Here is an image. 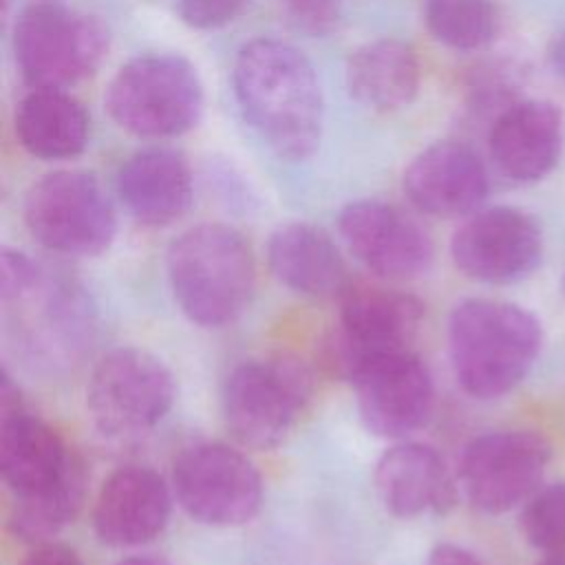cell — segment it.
<instances>
[{"instance_id":"cell-17","label":"cell","mask_w":565,"mask_h":565,"mask_svg":"<svg viewBox=\"0 0 565 565\" xmlns=\"http://www.w3.org/2000/svg\"><path fill=\"white\" fill-rule=\"evenodd\" d=\"M170 519V490L159 472L146 466H124L102 486L93 525L102 543L135 547L157 539Z\"/></svg>"},{"instance_id":"cell-14","label":"cell","mask_w":565,"mask_h":565,"mask_svg":"<svg viewBox=\"0 0 565 565\" xmlns=\"http://www.w3.org/2000/svg\"><path fill=\"white\" fill-rule=\"evenodd\" d=\"M353 384L360 417L366 430L377 437H406L422 428L433 413L430 371L411 349L371 362Z\"/></svg>"},{"instance_id":"cell-24","label":"cell","mask_w":565,"mask_h":565,"mask_svg":"<svg viewBox=\"0 0 565 565\" xmlns=\"http://www.w3.org/2000/svg\"><path fill=\"white\" fill-rule=\"evenodd\" d=\"M86 494V468L77 457L73 466L49 488L13 499L9 530L24 543H46L79 512Z\"/></svg>"},{"instance_id":"cell-33","label":"cell","mask_w":565,"mask_h":565,"mask_svg":"<svg viewBox=\"0 0 565 565\" xmlns=\"http://www.w3.org/2000/svg\"><path fill=\"white\" fill-rule=\"evenodd\" d=\"M117 565H170L168 561L154 558V556H132V558H124Z\"/></svg>"},{"instance_id":"cell-27","label":"cell","mask_w":565,"mask_h":565,"mask_svg":"<svg viewBox=\"0 0 565 565\" xmlns=\"http://www.w3.org/2000/svg\"><path fill=\"white\" fill-rule=\"evenodd\" d=\"M40 267L22 252L4 247L0 254V296L2 302H13L24 296L38 280Z\"/></svg>"},{"instance_id":"cell-8","label":"cell","mask_w":565,"mask_h":565,"mask_svg":"<svg viewBox=\"0 0 565 565\" xmlns=\"http://www.w3.org/2000/svg\"><path fill=\"white\" fill-rule=\"evenodd\" d=\"M24 223L40 245L64 256H97L117 230L102 183L82 170H57L35 181L24 199Z\"/></svg>"},{"instance_id":"cell-9","label":"cell","mask_w":565,"mask_h":565,"mask_svg":"<svg viewBox=\"0 0 565 565\" xmlns=\"http://www.w3.org/2000/svg\"><path fill=\"white\" fill-rule=\"evenodd\" d=\"M177 395L170 369L137 347L108 351L88 380L86 402L106 435H137L159 424Z\"/></svg>"},{"instance_id":"cell-31","label":"cell","mask_w":565,"mask_h":565,"mask_svg":"<svg viewBox=\"0 0 565 565\" xmlns=\"http://www.w3.org/2000/svg\"><path fill=\"white\" fill-rule=\"evenodd\" d=\"M426 565H481V563L468 550L452 543H441L433 547Z\"/></svg>"},{"instance_id":"cell-6","label":"cell","mask_w":565,"mask_h":565,"mask_svg":"<svg viewBox=\"0 0 565 565\" xmlns=\"http://www.w3.org/2000/svg\"><path fill=\"white\" fill-rule=\"evenodd\" d=\"M311 393L313 377L300 360H245L223 382V417L241 444L274 448L289 435Z\"/></svg>"},{"instance_id":"cell-11","label":"cell","mask_w":565,"mask_h":565,"mask_svg":"<svg viewBox=\"0 0 565 565\" xmlns=\"http://www.w3.org/2000/svg\"><path fill=\"white\" fill-rule=\"evenodd\" d=\"M550 459L552 446L541 433L494 430L463 448L459 479L477 510L501 514L539 490Z\"/></svg>"},{"instance_id":"cell-21","label":"cell","mask_w":565,"mask_h":565,"mask_svg":"<svg viewBox=\"0 0 565 565\" xmlns=\"http://www.w3.org/2000/svg\"><path fill=\"white\" fill-rule=\"evenodd\" d=\"M267 260L271 274L302 296H342L351 287L342 252L324 230L309 223L278 227L269 238Z\"/></svg>"},{"instance_id":"cell-7","label":"cell","mask_w":565,"mask_h":565,"mask_svg":"<svg viewBox=\"0 0 565 565\" xmlns=\"http://www.w3.org/2000/svg\"><path fill=\"white\" fill-rule=\"evenodd\" d=\"M340 316L322 342V364L340 380L353 382L371 362L408 351L424 305L404 291L384 287H349Z\"/></svg>"},{"instance_id":"cell-23","label":"cell","mask_w":565,"mask_h":565,"mask_svg":"<svg viewBox=\"0 0 565 565\" xmlns=\"http://www.w3.org/2000/svg\"><path fill=\"white\" fill-rule=\"evenodd\" d=\"M20 146L44 161L77 157L88 141V115L64 88H33L15 108Z\"/></svg>"},{"instance_id":"cell-25","label":"cell","mask_w":565,"mask_h":565,"mask_svg":"<svg viewBox=\"0 0 565 565\" xmlns=\"http://www.w3.org/2000/svg\"><path fill=\"white\" fill-rule=\"evenodd\" d=\"M424 22L437 42L455 51L488 46L499 26L492 0H424Z\"/></svg>"},{"instance_id":"cell-1","label":"cell","mask_w":565,"mask_h":565,"mask_svg":"<svg viewBox=\"0 0 565 565\" xmlns=\"http://www.w3.org/2000/svg\"><path fill=\"white\" fill-rule=\"evenodd\" d=\"M232 84L245 119L280 159L302 161L316 152L324 102L302 51L282 40H252L236 55Z\"/></svg>"},{"instance_id":"cell-29","label":"cell","mask_w":565,"mask_h":565,"mask_svg":"<svg viewBox=\"0 0 565 565\" xmlns=\"http://www.w3.org/2000/svg\"><path fill=\"white\" fill-rule=\"evenodd\" d=\"M289 15L298 22V26L307 31H327L335 15L340 0H282Z\"/></svg>"},{"instance_id":"cell-3","label":"cell","mask_w":565,"mask_h":565,"mask_svg":"<svg viewBox=\"0 0 565 565\" xmlns=\"http://www.w3.org/2000/svg\"><path fill=\"white\" fill-rule=\"evenodd\" d=\"M168 278L177 305L192 322L223 327L249 305L256 280L254 254L234 227L201 223L172 241Z\"/></svg>"},{"instance_id":"cell-34","label":"cell","mask_w":565,"mask_h":565,"mask_svg":"<svg viewBox=\"0 0 565 565\" xmlns=\"http://www.w3.org/2000/svg\"><path fill=\"white\" fill-rule=\"evenodd\" d=\"M541 565H565V556H545Z\"/></svg>"},{"instance_id":"cell-18","label":"cell","mask_w":565,"mask_h":565,"mask_svg":"<svg viewBox=\"0 0 565 565\" xmlns=\"http://www.w3.org/2000/svg\"><path fill=\"white\" fill-rule=\"evenodd\" d=\"M404 192L417 210L430 216H463L483 203L488 172L470 146L437 141L406 168Z\"/></svg>"},{"instance_id":"cell-20","label":"cell","mask_w":565,"mask_h":565,"mask_svg":"<svg viewBox=\"0 0 565 565\" xmlns=\"http://www.w3.org/2000/svg\"><path fill=\"white\" fill-rule=\"evenodd\" d=\"M117 190L132 218L150 227H163L190 207L192 172L177 150L143 148L121 163Z\"/></svg>"},{"instance_id":"cell-10","label":"cell","mask_w":565,"mask_h":565,"mask_svg":"<svg viewBox=\"0 0 565 565\" xmlns=\"http://www.w3.org/2000/svg\"><path fill=\"white\" fill-rule=\"evenodd\" d=\"M172 488L194 521L214 527L243 525L263 503V481L254 463L218 441L185 448L174 459Z\"/></svg>"},{"instance_id":"cell-30","label":"cell","mask_w":565,"mask_h":565,"mask_svg":"<svg viewBox=\"0 0 565 565\" xmlns=\"http://www.w3.org/2000/svg\"><path fill=\"white\" fill-rule=\"evenodd\" d=\"M20 565H84V561L66 545L40 543Z\"/></svg>"},{"instance_id":"cell-12","label":"cell","mask_w":565,"mask_h":565,"mask_svg":"<svg viewBox=\"0 0 565 565\" xmlns=\"http://www.w3.org/2000/svg\"><path fill=\"white\" fill-rule=\"evenodd\" d=\"M450 254L459 271L488 285L527 278L543 258L539 223L516 207L472 212L452 234Z\"/></svg>"},{"instance_id":"cell-28","label":"cell","mask_w":565,"mask_h":565,"mask_svg":"<svg viewBox=\"0 0 565 565\" xmlns=\"http://www.w3.org/2000/svg\"><path fill=\"white\" fill-rule=\"evenodd\" d=\"M181 20L194 29H218L232 22L245 0H174Z\"/></svg>"},{"instance_id":"cell-2","label":"cell","mask_w":565,"mask_h":565,"mask_svg":"<svg viewBox=\"0 0 565 565\" xmlns=\"http://www.w3.org/2000/svg\"><path fill=\"white\" fill-rule=\"evenodd\" d=\"M541 344L539 318L512 302L468 298L452 309L448 320L455 377L477 399H497L521 384Z\"/></svg>"},{"instance_id":"cell-26","label":"cell","mask_w":565,"mask_h":565,"mask_svg":"<svg viewBox=\"0 0 565 565\" xmlns=\"http://www.w3.org/2000/svg\"><path fill=\"white\" fill-rule=\"evenodd\" d=\"M525 541L545 556H565V481L539 488L523 505Z\"/></svg>"},{"instance_id":"cell-19","label":"cell","mask_w":565,"mask_h":565,"mask_svg":"<svg viewBox=\"0 0 565 565\" xmlns=\"http://www.w3.org/2000/svg\"><path fill=\"white\" fill-rule=\"evenodd\" d=\"M375 488L386 510L402 519L446 512L457 499L455 479L444 457L419 441L397 444L380 457Z\"/></svg>"},{"instance_id":"cell-32","label":"cell","mask_w":565,"mask_h":565,"mask_svg":"<svg viewBox=\"0 0 565 565\" xmlns=\"http://www.w3.org/2000/svg\"><path fill=\"white\" fill-rule=\"evenodd\" d=\"M547 64L556 77L565 82V29L554 33L547 42Z\"/></svg>"},{"instance_id":"cell-4","label":"cell","mask_w":565,"mask_h":565,"mask_svg":"<svg viewBox=\"0 0 565 565\" xmlns=\"http://www.w3.org/2000/svg\"><path fill=\"white\" fill-rule=\"evenodd\" d=\"M113 121L137 137H174L196 126L203 86L194 66L168 53L139 55L124 64L106 88Z\"/></svg>"},{"instance_id":"cell-22","label":"cell","mask_w":565,"mask_h":565,"mask_svg":"<svg viewBox=\"0 0 565 565\" xmlns=\"http://www.w3.org/2000/svg\"><path fill=\"white\" fill-rule=\"evenodd\" d=\"M347 86L371 110H399L419 90L417 55L406 42L395 38L366 42L347 62Z\"/></svg>"},{"instance_id":"cell-13","label":"cell","mask_w":565,"mask_h":565,"mask_svg":"<svg viewBox=\"0 0 565 565\" xmlns=\"http://www.w3.org/2000/svg\"><path fill=\"white\" fill-rule=\"evenodd\" d=\"M338 230L349 252L382 278H417L433 263L430 236L391 203L353 201L342 207Z\"/></svg>"},{"instance_id":"cell-16","label":"cell","mask_w":565,"mask_h":565,"mask_svg":"<svg viewBox=\"0 0 565 565\" xmlns=\"http://www.w3.org/2000/svg\"><path fill=\"white\" fill-rule=\"evenodd\" d=\"M490 159L516 183L547 177L563 150V115L552 102L519 99L497 115L488 132Z\"/></svg>"},{"instance_id":"cell-35","label":"cell","mask_w":565,"mask_h":565,"mask_svg":"<svg viewBox=\"0 0 565 565\" xmlns=\"http://www.w3.org/2000/svg\"><path fill=\"white\" fill-rule=\"evenodd\" d=\"M563 294H565V278H563Z\"/></svg>"},{"instance_id":"cell-5","label":"cell","mask_w":565,"mask_h":565,"mask_svg":"<svg viewBox=\"0 0 565 565\" xmlns=\"http://www.w3.org/2000/svg\"><path fill=\"white\" fill-rule=\"evenodd\" d=\"M108 49L106 26L64 0H31L13 26V51L33 88H66L90 75Z\"/></svg>"},{"instance_id":"cell-15","label":"cell","mask_w":565,"mask_h":565,"mask_svg":"<svg viewBox=\"0 0 565 565\" xmlns=\"http://www.w3.org/2000/svg\"><path fill=\"white\" fill-rule=\"evenodd\" d=\"M77 459L62 437L38 415L29 413L2 373L0 388V475L13 497L31 494L55 483Z\"/></svg>"}]
</instances>
